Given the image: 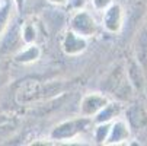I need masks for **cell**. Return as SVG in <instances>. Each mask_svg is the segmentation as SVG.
Masks as SVG:
<instances>
[{
    "mask_svg": "<svg viewBox=\"0 0 147 146\" xmlns=\"http://www.w3.org/2000/svg\"><path fill=\"white\" fill-rule=\"evenodd\" d=\"M90 124H92V118L85 117V115L63 121L53 129V132L50 133V137L53 140H69L77 136L79 133L85 132L86 129H89Z\"/></svg>",
    "mask_w": 147,
    "mask_h": 146,
    "instance_id": "1",
    "label": "cell"
},
{
    "mask_svg": "<svg viewBox=\"0 0 147 146\" xmlns=\"http://www.w3.org/2000/svg\"><path fill=\"white\" fill-rule=\"evenodd\" d=\"M58 92V86L53 85V83H47V85H39L36 82L26 80V83L20 85L19 91L16 92V101L19 104H31L36 99L47 98L48 95H54Z\"/></svg>",
    "mask_w": 147,
    "mask_h": 146,
    "instance_id": "2",
    "label": "cell"
},
{
    "mask_svg": "<svg viewBox=\"0 0 147 146\" xmlns=\"http://www.w3.org/2000/svg\"><path fill=\"white\" fill-rule=\"evenodd\" d=\"M70 29L73 32H76L80 37H93L98 32V24L95 18L88 12V10H82L77 9V12L71 16L70 19Z\"/></svg>",
    "mask_w": 147,
    "mask_h": 146,
    "instance_id": "3",
    "label": "cell"
},
{
    "mask_svg": "<svg viewBox=\"0 0 147 146\" xmlns=\"http://www.w3.org/2000/svg\"><path fill=\"white\" fill-rule=\"evenodd\" d=\"M109 102V99L98 92H92L83 96L82 102H80V115L85 117H93L96 115Z\"/></svg>",
    "mask_w": 147,
    "mask_h": 146,
    "instance_id": "4",
    "label": "cell"
},
{
    "mask_svg": "<svg viewBox=\"0 0 147 146\" xmlns=\"http://www.w3.org/2000/svg\"><path fill=\"white\" fill-rule=\"evenodd\" d=\"M122 18H124V15H122L121 5L112 3L103 10L102 24L109 32H119L122 28Z\"/></svg>",
    "mask_w": 147,
    "mask_h": 146,
    "instance_id": "5",
    "label": "cell"
},
{
    "mask_svg": "<svg viewBox=\"0 0 147 146\" xmlns=\"http://www.w3.org/2000/svg\"><path fill=\"white\" fill-rule=\"evenodd\" d=\"M130 137V126L125 120H117L111 123V129L108 133L107 140L103 142V145H119L124 143L125 140H128Z\"/></svg>",
    "mask_w": 147,
    "mask_h": 146,
    "instance_id": "6",
    "label": "cell"
},
{
    "mask_svg": "<svg viewBox=\"0 0 147 146\" xmlns=\"http://www.w3.org/2000/svg\"><path fill=\"white\" fill-rule=\"evenodd\" d=\"M88 47V38L80 37L71 29L66 34L64 39H63V51L67 56H77L83 53Z\"/></svg>",
    "mask_w": 147,
    "mask_h": 146,
    "instance_id": "7",
    "label": "cell"
},
{
    "mask_svg": "<svg viewBox=\"0 0 147 146\" xmlns=\"http://www.w3.org/2000/svg\"><path fill=\"white\" fill-rule=\"evenodd\" d=\"M144 70L143 67L137 63V60L133 58L130 60L128 63V67H127V77H128V82L131 83V86L137 91H143L144 89V85H146V77H144Z\"/></svg>",
    "mask_w": 147,
    "mask_h": 146,
    "instance_id": "8",
    "label": "cell"
},
{
    "mask_svg": "<svg viewBox=\"0 0 147 146\" xmlns=\"http://www.w3.org/2000/svg\"><path fill=\"white\" fill-rule=\"evenodd\" d=\"M127 123L134 129H141L147 126V113L140 105H131L127 108Z\"/></svg>",
    "mask_w": 147,
    "mask_h": 146,
    "instance_id": "9",
    "label": "cell"
},
{
    "mask_svg": "<svg viewBox=\"0 0 147 146\" xmlns=\"http://www.w3.org/2000/svg\"><path fill=\"white\" fill-rule=\"evenodd\" d=\"M122 111V105L119 102H108L95 117V121L99 123H111L112 120H115Z\"/></svg>",
    "mask_w": 147,
    "mask_h": 146,
    "instance_id": "10",
    "label": "cell"
},
{
    "mask_svg": "<svg viewBox=\"0 0 147 146\" xmlns=\"http://www.w3.org/2000/svg\"><path fill=\"white\" fill-rule=\"evenodd\" d=\"M136 60H137V63L143 67V70L147 72V28H144L137 37Z\"/></svg>",
    "mask_w": 147,
    "mask_h": 146,
    "instance_id": "11",
    "label": "cell"
},
{
    "mask_svg": "<svg viewBox=\"0 0 147 146\" xmlns=\"http://www.w3.org/2000/svg\"><path fill=\"white\" fill-rule=\"evenodd\" d=\"M39 57H41V48L32 43V44H26V48H24L15 56V61L19 65H29L36 61Z\"/></svg>",
    "mask_w": 147,
    "mask_h": 146,
    "instance_id": "12",
    "label": "cell"
},
{
    "mask_svg": "<svg viewBox=\"0 0 147 146\" xmlns=\"http://www.w3.org/2000/svg\"><path fill=\"white\" fill-rule=\"evenodd\" d=\"M10 16H12V3L10 0H5L3 6L0 7V35L6 31L10 22Z\"/></svg>",
    "mask_w": 147,
    "mask_h": 146,
    "instance_id": "13",
    "label": "cell"
},
{
    "mask_svg": "<svg viewBox=\"0 0 147 146\" xmlns=\"http://www.w3.org/2000/svg\"><path fill=\"white\" fill-rule=\"evenodd\" d=\"M20 37H22V41H24L25 44L35 43V39H36V29H35L34 24L26 22L22 26V29H20Z\"/></svg>",
    "mask_w": 147,
    "mask_h": 146,
    "instance_id": "14",
    "label": "cell"
},
{
    "mask_svg": "<svg viewBox=\"0 0 147 146\" xmlns=\"http://www.w3.org/2000/svg\"><path fill=\"white\" fill-rule=\"evenodd\" d=\"M109 129H111V123H99V126L96 127V132H95V140L96 143H103L108 137V133H109Z\"/></svg>",
    "mask_w": 147,
    "mask_h": 146,
    "instance_id": "15",
    "label": "cell"
},
{
    "mask_svg": "<svg viewBox=\"0 0 147 146\" xmlns=\"http://www.w3.org/2000/svg\"><path fill=\"white\" fill-rule=\"evenodd\" d=\"M92 3L96 10H105L109 5L114 3V0H92Z\"/></svg>",
    "mask_w": 147,
    "mask_h": 146,
    "instance_id": "16",
    "label": "cell"
},
{
    "mask_svg": "<svg viewBox=\"0 0 147 146\" xmlns=\"http://www.w3.org/2000/svg\"><path fill=\"white\" fill-rule=\"evenodd\" d=\"M67 3H70L74 9H82L83 6L86 5V0H69Z\"/></svg>",
    "mask_w": 147,
    "mask_h": 146,
    "instance_id": "17",
    "label": "cell"
},
{
    "mask_svg": "<svg viewBox=\"0 0 147 146\" xmlns=\"http://www.w3.org/2000/svg\"><path fill=\"white\" fill-rule=\"evenodd\" d=\"M13 5H15V7L20 12L24 9V5H25V0H13Z\"/></svg>",
    "mask_w": 147,
    "mask_h": 146,
    "instance_id": "18",
    "label": "cell"
},
{
    "mask_svg": "<svg viewBox=\"0 0 147 146\" xmlns=\"http://www.w3.org/2000/svg\"><path fill=\"white\" fill-rule=\"evenodd\" d=\"M48 2L53 5H57V6H64V5H67L69 0H48Z\"/></svg>",
    "mask_w": 147,
    "mask_h": 146,
    "instance_id": "19",
    "label": "cell"
}]
</instances>
